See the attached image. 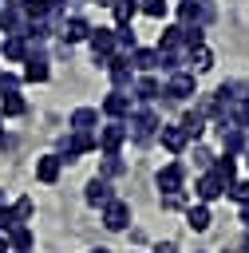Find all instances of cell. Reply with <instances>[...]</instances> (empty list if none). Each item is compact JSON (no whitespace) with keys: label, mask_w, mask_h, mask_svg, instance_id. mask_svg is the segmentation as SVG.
<instances>
[{"label":"cell","mask_w":249,"mask_h":253,"mask_svg":"<svg viewBox=\"0 0 249 253\" xmlns=\"http://www.w3.org/2000/svg\"><path fill=\"white\" fill-rule=\"evenodd\" d=\"M123 123H126V138H130V142H138V146L154 142V134H158V126H162V119H158V111H154L150 103L134 107Z\"/></svg>","instance_id":"cell-1"},{"label":"cell","mask_w":249,"mask_h":253,"mask_svg":"<svg viewBox=\"0 0 249 253\" xmlns=\"http://www.w3.org/2000/svg\"><path fill=\"white\" fill-rule=\"evenodd\" d=\"M91 150H99V146H95V134L67 130V134L59 138V158H63V162H75L79 154H91Z\"/></svg>","instance_id":"cell-2"},{"label":"cell","mask_w":249,"mask_h":253,"mask_svg":"<svg viewBox=\"0 0 249 253\" xmlns=\"http://www.w3.org/2000/svg\"><path fill=\"white\" fill-rule=\"evenodd\" d=\"M162 95H170L174 103H186L190 95H198V79H194V71H174V75L166 79Z\"/></svg>","instance_id":"cell-3"},{"label":"cell","mask_w":249,"mask_h":253,"mask_svg":"<svg viewBox=\"0 0 249 253\" xmlns=\"http://www.w3.org/2000/svg\"><path fill=\"white\" fill-rule=\"evenodd\" d=\"M126 142V123L123 119H111L107 126H99V134H95V146L103 150V154H111V150H119Z\"/></svg>","instance_id":"cell-4"},{"label":"cell","mask_w":249,"mask_h":253,"mask_svg":"<svg viewBox=\"0 0 249 253\" xmlns=\"http://www.w3.org/2000/svg\"><path fill=\"white\" fill-rule=\"evenodd\" d=\"M154 186H158L162 194H178V190H186V166H182V162H166V166L154 174Z\"/></svg>","instance_id":"cell-5"},{"label":"cell","mask_w":249,"mask_h":253,"mask_svg":"<svg viewBox=\"0 0 249 253\" xmlns=\"http://www.w3.org/2000/svg\"><path fill=\"white\" fill-rule=\"evenodd\" d=\"M103 225H107L111 233H123V229L130 225V202H123V198H111V202L103 206Z\"/></svg>","instance_id":"cell-6"},{"label":"cell","mask_w":249,"mask_h":253,"mask_svg":"<svg viewBox=\"0 0 249 253\" xmlns=\"http://www.w3.org/2000/svg\"><path fill=\"white\" fill-rule=\"evenodd\" d=\"M178 20L206 28V24L213 20V4H209V0H178Z\"/></svg>","instance_id":"cell-7"},{"label":"cell","mask_w":249,"mask_h":253,"mask_svg":"<svg viewBox=\"0 0 249 253\" xmlns=\"http://www.w3.org/2000/svg\"><path fill=\"white\" fill-rule=\"evenodd\" d=\"M194 194H198V202H202V206H209V202L225 198V182H221V178H217L213 170H202V178H198Z\"/></svg>","instance_id":"cell-8"},{"label":"cell","mask_w":249,"mask_h":253,"mask_svg":"<svg viewBox=\"0 0 249 253\" xmlns=\"http://www.w3.org/2000/svg\"><path fill=\"white\" fill-rule=\"evenodd\" d=\"M55 32H59V40L71 47V43H79V40H87V32H91V24L83 20V16H63L59 24H55Z\"/></svg>","instance_id":"cell-9"},{"label":"cell","mask_w":249,"mask_h":253,"mask_svg":"<svg viewBox=\"0 0 249 253\" xmlns=\"http://www.w3.org/2000/svg\"><path fill=\"white\" fill-rule=\"evenodd\" d=\"M47 75H51L47 55H43L40 47H32V51H28V59H24V83H47Z\"/></svg>","instance_id":"cell-10"},{"label":"cell","mask_w":249,"mask_h":253,"mask_svg":"<svg viewBox=\"0 0 249 253\" xmlns=\"http://www.w3.org/2000/svg\"><path fill=\"white\" fill-rule=\"evenodd\" d=\"M24 28H28V16L20 12V4L12 0V4H0V32L4 36H24Z\"/></svg>","instance_id":"cell-11"},{"label":"cell","mask_w":249,"mask_h":253,"mask_svg":"<svg viewBox=\"0 0 249 253\" xmlns=\"http://www.w3.org/2000/svg\"><path fill=\"white\" fill-rule=\"evenodd\" d=\"M111 198H115V186H111L107 178H91V182L83 186V202H87V206H99V210H103Z\"/></svg>","instance_id":"cell-12"},{"label":"cell","mask_w":249,"mask_h":253,"mask_svg":"<svg viewBox=\"0 0 249 253\" xmlns=\"http://www.w3.org/2000/svg\"><path fill=\"white\" fill-rule=\"evenodd\" d=\"M130 111H134V103H130L126 91H107V99H103V115L107 119H126Z\"/></svg>","instance_id":"cell-13"},{"label":"cell","mask_w":249,"mask_h":253,"mask_svg":"<svg viewBox=\"0 0 249 253\" xmlns=\"http://www.w3.org/2000/svg\"><path fill=\"white\" fill-rule=\"evenodd\" d=\"M99 126V111L95 107H75L71 119H67V130H79V134H95Z\"/></svg>","instance_id":"cell-14"},{"label":"cell","mask_w":249,"mask_h":253,"mask_svg":"<svg viewBox=\"0 0 249 253\" xmlns=\"http://www.w3.org/2000/svg\"><path fill=\"white\" fill-rule=\"evenodd\" d=\"M154 138H158V142H162V146H166L170 154H182V150L190 146V138H186V130H182V126H170V123H162Z\"/></svg>","instance_id":"cell-15"},{"label":"cell","mask_w":249,"mask_h":253,"mask_svg":"<svg viewBox=\"0 0 249 253\" xmlns=\"http://www.w3.org/2000/svg\"><path fill=\"white\" fill-rule=\"evenodd\" d=\"M4 237H8V253H32V245H36V237H32V225H28V221L12 225Z\"/></svg>","instance_id":"cell-16"},{"label":"cell","mask_w":249,"mask_h":253,"mask_svg":"<svg viewBox=\"0 0 249 253\" xmlns=\"http://www.w3.org/2000/svg\"><path fill=\"white\" fill-rule=\"evenodd\" d=\"M217 134H221V150H225V154H241V150L249 146L241 126H225V123H217Z\"/></svg>","instance_id":"cell-17"},{"label":"cell","mask_w":249,"mask_h":253,"mask_svg":"<svg viewBox=\"0 0 249 253\" xmlns=\"http://www.w3.org/2000/svg\"><path fill=\"white\" fill-rule=\"evenodd\" d=\"M28 51H32V40H28V36H8V40L0 43V55L12 59V63H24Z\"/></svg>","instance_id":"cell-18"},{"label":"cell","mask_w":249,"mask_h":253,"mask_svg":"<svg viewBox=\"0 0 249 253\" xmlns=\"http://www.w3.org/2000/svg\"><path fill=\"white\" fill-rule=\"evenodd\" d=\"M87 43L95 55H111L115 51V28H91L87 32Z\"/></svg>","instance_id":"cell-19"},{"label":"cell","mask_w":249,"mask_h":253,"mask_svg":"<svg viewBox=\"0 0 249 253\" xmlns=\"http://www.w3.org/2000/svg\"><path fill=\"white\" fill-rule=\"evenodd\" d=\"M130 91H134V99H138V103H154V99L162 95V83L146 71L142 79H134V83H130Z\"/></svg>","instance_id":"cell-20"},{"label":"cell","mask_w":249,"mask_h":253,"mask_svg":"<svg viewBox=\"0 0 249 253\" xmlns=\"http://www.w3.org/2000/svg\"><path fill=\"white\" fill-rule=\"evenodd\" d=\"M59 170H63V158H59V154H43V158H36V178H40V182L51 186V182L59 178Z\"/></svg>","instance_id":"cell-21"},{"label":"cell","mask_w":249,"mask_h":253,"mask_svg":"<svg viewBox=\"0 0 249 253\" xmlns=\"http://www.w3.org/2000/svg\"><path fill=\"white\" fill-rule=\"evenodd\" d=\"M24 111H28V103H24L20 87H16V91H0V115H4V119H16V115H24Z\"/></svg>","instance_id":"cell-22"},{"label":"cell","mask_w":249,"mask_h":253,"mask_svg":"<svg viewBox=\"0 0 249 253\" xmlns=\"http://www.w3.org/2000/svg\"><path fill=\"white\" fill-rule=\"evenodd\" d=\"M130 67H138V71H158V47H134V51H130Z\"/></svg>","instance_id":"cell-23"},{"label":"cell","mask_w":249,"mask_h":253,"mask_svg":"<svg viewBox=\"0 0 249 253\" xmlns=\"http://www.w3.org/2000/svg\"><path fill=\"white\" fill-rule=\"evenodd\" d=\"M158 67L162 71H186V47H170V51H158Z\"/></svg>","instance_id":"cell-24"},{"label":"cell","mask_w":249,"mask_h":253,"mask_svg":"<svg viewBox=\"0 0 249 253\" xmlns=\"http://www.w3.org/2000/svg\"><path fill=\"white\" fill-rule=\"evenodd\" d=\"M126 174V162L119 158V150H111V154H103V162H99V178H123Z\"/></svg>","instance_id":"cell-25"},{"label":"cell","mask_w":249,"mask_h":253,"mask_svg":"<svg viewBox=\"0 0 249 253\" xmlns=\"http://www.w3.org/2000/svg\"><path fill=\"white\" fill-rule=\"evenodd\" d=\"M209 221H213V217H209V206H202V202H198V206H190V210H186V225H190L194 233H206V229H209Z\"/></svg>","instance_id":"cell-26"},{"label":"cell","mask_w":249,"mask_h":253,"mask_svg":"<svg viewBox=\"0 0 249 253\" xmlns=\"http://www.w3.org/2000/svg\"><path fill=\"white\" fill-rule=\"evenodd\" d=\"M186 63H190L194 71H209V67H213V51H209L206 43H202V47H190V51H186Z\"/></svg>","instance_id":"cell-27"},{"label":"cell","mask_w":249,"mask_h":253,"mask_svg":"<svg viewBox=\"0 0 249 253\" xmlns=\"http://www.w3.org/2000/svg\"><path fill=\"white\" fill-rule=\"evenodd\" d=\"M178 126L186 130V138H198V134L206 130V115L194 107V111H186V115H182V123H178Z\"/></svg>","instance_id":"cell-28"},{"label":"cell","mask_w":249,"mask_h":253,"mask_svg":"<svg viewBox=\"0 0 249 253\" xmlns=\"http://www.w3.org/2000/svg\"><path fill=\"white\" fill-rule=\"evenodd\" d=\"M209 170H213V174H217L225 186L237 178V162H233V154H221V158H213V162H209Z\"/></svg>","instance_id":"cell-29"},{"label":"cell","mask_w":249,"mask_h":253,"mask_svg":"<svg viewBox=\"0 0 249 253\" xmlns=\"http://www.w3.org/2000/svg\"><path fill=\"white\" fill-rule=\"evenodd\" d=\"M111 12H115V24H130L138 16V0H111Z\"/></svg>","instance_id":"cell-30"},{"label":"cell","mask_w":249,"mask_h":253,"mask_svg":"<svg viewBox=\"0 0 249 253\" xmlns=\"http://www.w3.org/2000/svg\"><path fill=\"white\" fill-rule=\"evenodd\" d=\"M170 47H182V24L162 28V36H158V51H170Z\"/></svg>","instance_id":"cell-31"},{"label":"cell","mask_w":249,"mask_h":253,"mask_svg":"<svg viewBox=\"0 0 249 253\" xmlns=\"http://www.w3.org/2000/svg\"><path fill=\"white\" fill-rule=\"evenodd\" d=\"M138 12L150 16V20H162V16L170 12V4H166V0H138Z\"/></svg>","instance_id":"cell-32"},{"label":"cell","mask_w":249,"mask_h":253,"mask_svg":"<svg viewBox=\"0 0 249 253\" xmlns=\"http://www.w3.org/2000/svg\"><path fill=\"white\" fill-rule=\"evenodd\" d=\"M225 194H229L237 206H241V202H249V178H233V182L225 186Z\"/></svg>","instance_id":"cell-33"},{"label":"cell","mask_w":249,"mask_h":253,"mask_svg":"<svg viewBox=\"0 0 249 253\" xmlns=\"http://www.w3.org/2000/svg\"><path fill=\"white\" fill-rule=\"evenodd\" d=\"M32 210H36V206H32V198H16V202H12L16 221H32Z\"/></svg>","instance_id":"cell-34"},{"label":"cell","mask_w":249,"mask_h":253,"mask_svg":"<svg viewBox=\"0 0 249 253\" xmlns=\"http://www.w3.org/2000/svg\"><path fill=\"white\" fill-rule=\"evenodd\" d=\"M186 206V190H178V194H162V210H182Z\"/></svg>","instance_id":"cell-35"},{"label":"cell","mask_w":249,"mask_h":253,"mask_svg":"<svg viewBox=\"0 0 249 253\" xmlns=\"http://www.w3.org/2000/svg\"><path fill=\"white\" fill-rule=\"evenodd\" d=\"M209 162H213V154H209L206 146H194V166H198V170H209Z\"/></svg>","instance_id":"cell-36"},{"label":"cell","mask_w":249,"mask_h":253,"mask_svg":"<svg viewBox=\"0 0 249 253\" xmlns=\"http://www.w3.org/2000/svg\"><path fill=\"white\" fill-rule=\"evenodd\" d=\"M150 253H178V245H174V241H158Z\"/></svg>","instance_id":"cell-37"},{"label":"cell","mask_w":249,"mask_h":253,"mask_svg":"<svg viewBox=\"0 0 249 253\" xmlns=\"http://www.w3.org/2000/svg\"><path fill=\"white\" fill-rule=\"evenodd\" d=\"M237 217H241V225L249 229V202H241V210H237Z\"/></svg>","instance_id":"cell-38"},{"label":"cell","mask_w":249,"mask_h":253,"mask_svg":"<svg viewBox=\"0 0 249 253\" xmlns=\"http://www.w3.org/2000/svg\"><path fill=\"white\" fill-rule=\"evenodd\" d=\"M237 253H249V233L241 237V249H237Z\"/></svg>","instance_id":"cell-39"},{"label":"cell","mask_w":249,"mask_h":253,"mask_svg":"<svg viewBox=\"0 0 249 253\" xmlns=\"http://www.w3.org/2000/svg\"><path fill=\"white\" fill-rule=\"evenodd\" d=\"M0 253H8V237L4 233H0Z\"/></svg>","instance_id":"cell-40"},{"label":"cell","mask_w":249,"mask_h":253,"mask_svg":"<svg viewBox=\"0 0 249 253\" xmlns=\"http://www.w3.org/2000/svg\"><path fill=\"white\" fill-rule=\"evenodd\" d=\"M4 206H8V202H4V190H0V210H4Z\"/></svg>","instance_id":"cell-41"},{"label":"cell","mask_w":249,"mask_h":253,"mask_svg":"<svg viewBox=\"0 0 249 253\" xmlns=\"http://www.w3.org/2000/svg\"><path fill=\"white\" fill-rule=\"evenodd\" d=\"M95 4H103V8H111V0H95Z\"/></svg>","instance_id":"cell-42"},{"label":"cell","mask_w":249,"mask_h":253,"mask_svg":"<svg viewBox=\"0 0 249 253\" xmlns=\"http://www.w3.org/2000/svg\"><path fill=\"white\" fill-rule=\"evenodd\" d=\"M91 253H111V249H91Z\"/></svg>","instance_id":"cell-43"},{"label":"cell","mask_w":249,"mask_h":253,"mask_svg":"<svg viewBox=\"0 0 249 253\" xmlns=\"http://www.w3.org/2000/svg\"><path fill=\"white\" fill-rule=\"evenodd\" d=\"M245 166H249V146H245Z\"/></svg>","instance_id":"cell-44"},{"label":"cell","mask_w":249,"mask_h":253,"mask_svg":"<svg viewBox=\"0 0 249 253\" xmlns=\"http://www.w3.org/2000/svg\"><path fill=\"white\" fill-rule=\"evenodd\" d=\"M0 146H4V126H0Z\"/></svg>","instance_id":"cell-45"},{"label":"cell","mask_w":249,"mask_h":253,"mask_svg":"<svg viewBox=\"0 0 249 253\" xmlns=\"http://www.w3.org/2000/svg\"><path fill=\"white\" fill-rule=\"evenodd\" d=\"M0 4H12V0H0Z\"/></svg>","instance_id":"cell-46"},{"label":"cell","mask_w":249,"mask_h":253,"mask_svg":"<svg viewBox=\"0 0 249 253\" xmlns=\"http://www.w3.org/2000/svg\"><path fill=\"white\" fill-rule=\"evenodd\" d=\"M0 75H4V71H0Z\"/></svg>","instance_id":"cell-47"}]
</instances>
